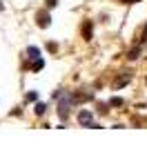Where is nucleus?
<instances>
[{
  "mask_svg": "<svg viewBox=\"0 0 147 147\" xmlns=\"http://www.w3.org/2000/svg\"><path fill=\"white\" fill-rule=\"evenodd\" d=\"M58 100V114H60V118H67L69 116V105H71V98H65V94L60 98H56Z\"/></svg>",
  "mask_w": 147,
  "mask_h": 147,
  "instance_id": "nucleus-1",
  "label": "nucleus"
},
{
  "mask_svg": "<svg viewBox=\"0 0 147 147\" xmlns=\"http://www.w3.org/2000/svg\"><path fill=\"white\" fill-rule=\"evenodd\" d=\"M36 22H38V27L47 29L49 25H51V16H49V11H38V13H36Z\"/></svg>",
  "mask_w": 147,
  "mask_h": 147,
  "instance_id": "nucleus-2",
  "label": "nucleus"
},
{
  "mask_svg": "<svg viewBox=\"0 0 147 147\" xmlns=\"http://www.w3.org/2000/svg\"><path fill=\"white\" fill-rule=\"evenodd\" d=\"M78 123H80L83 127H92V123H94L92 111H89V109H83L80 114H78Z\"/></svg>",
  "mask_w": 147,
  "mask_h": 147,
  "instance_id": "nucleus-3",
  "label": "nucleus"
},
{
  "mask_svg": "<svg viewBox=\"0 0 147 147\" xmlns=\"http://www.w3.org/2000/svg\"><path fill=\"white\" fill-rule=\"evenodd\" d=\"M80 31H83L85 40H92V38H94V34H92V20H85L83 27H80Z\"/></svg>",
  "mask_w": 147,
  "mask_h": 147,
  "instance_id": "nucleus-4",
  "label": "nucleus"
},
{
  "mask_svg": "<svg viewBox=\"0 0 147 147\" xmlns=\"http://www.w3.org/2000/svg\"><path fill=\"white\" fill-rule=\"evenodd\" d=\"M129 80H131V74H123V76H120L118 80L114 83V87H116V89H120V87H125V85H127Z\"/></svg>",
  "mask_w": 147,
  "mask_h": 147,
  "instance_id": "nucleus-5",
  "label": "nucleus"
},
{
  "mask_svg": "<svg viewBox=\"0 0 147 147\" xmlns=\"http://www.w3.org/2000/svg\"><path fill=\"white\" fill-rule=\"evenodd\" d=\"M40 69H45V60H42V58H34V63H31V71H40Z\"/></svg>",
  "mask_w": 147,
  "mask_h": 147,
  "instance_id": "nucleus-6",
  "label": "nucleus"
},
{
  "mask_svg": "<svg viewBox=\"0 0 147 147\" xmlns=\"http://www.w3.org/2000/svg\"><path fill=\"white\" fill-rule=\"evenodd\" d=\"M27 56L29 58H31V60H34V58H40V49H38V47H27Z\"/></svg>",
  "mask_w": 147,
  "mask_h": 147,
  "instance_id": "nucleus-7",
  "label": "nucleus"
},
{
  "mask_svg": "<svg viewBox=\"0 0 147 147\" xmlns=\"http://www.w3.org/2000/svg\"><path fill=\"white\" fill-rule=\"evenodd\" d=\"M34 111H36V116H42L47 111V105L45 102H36V107H34Z\"/></svg>",
  "mask_w": 147,
  "mask_h": 147,
  "instance_id": "nucleus-8",
  "label": "nucleus"
},
{
  "mask_svg": "<svg viewBox=\"0 0 147 147\" xmlns=\"http://www.w3.org/2000/svg\"><path fill=\"white\" fill-rule=\"evenodd\" d=\"M138 56H140V47H134V49L127 54V58H129V60H136Z\"/></svg>",
  "mask_w": 147,
  "mask_h": 147,
  "instance_id": "nucleus-9",
  "label": "nucleus"
},
{
  "mask_svg": "<svg viewBox=\"0 0 147 147\" xmlns=\"http://www.w3.org/2000/svg\"><path fill=\"white\" fill-rule=\"evenodd\" d=\"M109 105H114V107H120V105H125V100H123V98H111Z\"/></svg>",
  "mask_w": 147,
  "mask_h": 147,
  "instance_id": "nucleus-10",
  "label": "nucleus"
},
{
  "mask_svg": "<svg viewBox=\"0 0 147 147\" xmlns=\"http://www.w3.org/2000/svg\"><path fill=\"white\" fill-rule=\"evenodd\" d=\"M36 98H38L36 92H29V94H27V100H36Z\"/></svg>",
  "mask_w": 147,
  "mask_h": 147,
  "instance_id": "nucleus-11",
  "label": "nucleus"
},
{
  "mask_svg": "<svg viewBox=\"0 0 147 147\" xmlns=\"http://www.w3.org/2000/svg\"><path fill=\"white\" fill-rule=\"evenodd\" d=\"M56 5H58V0H47V7H49V9H54Z\"/></svg>",
  "mask_w": 147,
  "mask_h": 147,
  "instance_id": "nucleus-12",
  "label": "nucleus"
},
{
  "mask_svg": "<svg viewBox=\"0 0 147 147\" xmlns=\"http://www.w3.org/2000/svg\"><path fill=\"white\" fill-rule=\"evenodd\" d=\"M47 49H49V51H56V42H47Z\"/></svg>",
  "mask_w": 147,
  "mask_h": 147,
  "instance_id": "nucleus-13",
  "label": "nucleus"
},
{
  "mask_svg": "<svg viewBox=\"0 0 147 147\" xmlns=\"http://www.w3.org/2000/svg\"><path fill=\"white\" fill-rule=\"evenodd\" d=\"M0 11H2V0H0Z\"/></svg>",
  "mask_w": 147,
  "mask_h": 147,
  "instance_id": "nucleus-14",
  "label": "nucleus"
}]
</instances>
